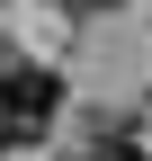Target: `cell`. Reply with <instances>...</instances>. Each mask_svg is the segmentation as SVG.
Returning <instances> with one entry per match:
<instances>
[{
    "label": "cell",
    "mask_w": 152,
    "mask_h": 161,
    "mask_svg": "<svg viewBox=\"0 0 152 161\" xmlns=\"http://www.w3.org/2000/svg\"><path fill=\"white\" fill-rule=\"evenodd\" d=\"M54 116H63V80H54L45 63H0V152L9 143H45Z\"/></svg>",
    "instance_id": "obj_1"
},
{
    "label": "cell",
    "mask_w": 152,
    "mask_h": 161,
    "mask_svg": "<svg viewBox=\"0 0 152 161\" xmlns=\"http://www.w3.org/2000/svg\"><path fill=\"white\" fill-rule=\"evenodd\" d=\"M72 161H152V152H143V143H134L125 125H99V134H90L81 152H72Z\"/></svg>",
    "instance_id": "obj_2"
},
{
    "label": "cell",
    "mask_w": 152,
    "mask_h": 161,
    "mask_svg": "<svg viewBox=\"0 0 152 161\" xmlns=\"http://www.w3.org/2000/svg\"><path fill=\"white\" fill-rule=\"evenodd\" d=\"M72 9H117V0H72Z\"/></svg>",
    "instance_id": "obj_3"
}]
</instances>
